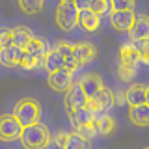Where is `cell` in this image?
<instances>
[{"mask_svg": "<svg viewBox=\"0 0 149 149\" xmlns=\"http://www.w3.org/2000/svg\"><path fill=\"white\" fill-rule=\"evenodd\" d=\"M52 140L50 130L43 123H34L22 129L21 134V143L24 149H45L49 142Z\"/></svg>", "mask_w": 149, "mask_h": 149, "instance_id": "obj_1", "label": "cell"}, {"mask_svg": "<svg viewBox=\"0 0 149 149\" xmlns=\"http://www.w3.org/2000/svg\"><path fill=\"white\" fill-rule=\"evenodd\" d=\"M15 118L21 121L22 127H28V125L39 123L41 119V104L39 101L32 99V97H24L15 104V110H13Z\"/></svg>", "mask_w": 149, "mask_h": 149, "instance_id": "obj_2", "label": "cell"}, {"mask_svg": "<svg viewBox=\"0 0 149 149\" xmlns=\"http://www.w3.org/2000/svg\"><path fill=\"white\" fill-rule=\"evenodd\" d=\"M78 15H80V9L77 8L74 2L60 0L56 6V24L63 32H71L78 26Z\"/></svg>", "mask_w": 149, "mask_h": 149, "instance_id": "obj_3", "label": "cell"}, {"mask_svg": "<svg viewBox=\"0 0 149 149\" xmlns=\"http://www.w3.org/2000/svg\"><path fill=\"white\" fill-rule=\"evenodd\" d=\"M22 125L15 118V114H2L0 116V142H15L21 140Z\"/></svg>", "mask_w": 149, "mask_h": 149, "instance_id": "obj_4", "label": "cell"}, {"mask_svg": "<svg viewBox=\"0 0 149 149\" xmlns=\"http://www.w3.org/2000/svg\"><path fill=\"white\" fill-rule=\"evenodd\" d=\"M114 104H116V102H114V93H112V90H108L106 86H102L95 95L88 99L86 106L90 108V112L93 116H97V114H104V112H108Z\"/></svg>", "mask_w": 149, "mask_h": 149, "instance_id": "obj_5", "label": "cell"}, {"mask_svg": "<svg viewBox=\"0 0 149 149\" xmlns=\"http://www.w3.org/2000/svg\"><path fill=\"white\" fill-rule=\"evenodd\" d=\"M47 84H49L50 90L54 91H67L69 88L73 86V73L69 71V69H58V71H52L49 73V77H47Z\"/></svg>", "mask_w": 149, "mask_h": 149, "instance_id": "obj_6", "label": "cell"}, {"mask_svg": "<svg viewBox=\"0 0 149 149\" xmlns=\"http://www.w3.org/2000/svg\"><path fill=\"white\" fill-rule=\"evenodd\" d=\"M63 104H65L67 114H69V112L78 110V108H84V106L88 104V95L84 93V90L80 88V84H73V86L65 91Z\"/></svg>", "mask_w": 149, "mask_h": 149, "instance_id": "obj_7", "label": "cell"}, {"mask_svg": "<svg viewBox=\"0 0 149 149\" xmlns=\"http://www.w3.org/2000/svg\"><path fill=\"white\" fill-rule=\"evenodd\" d=\"M134 21V11L132 9H125V11H110V24L118 32H129L132 28Z\"/></svg>", "mask_w": 149, "mask_h": 149, "instance_id": "obj_8", "label": "cell"}, {"mask_svg": "<svg viewBox=\"0 0 149 149\" xmlns=\"http://www.w3.org/2000/svg\"><path fill=\"white\" fill-rule=\"evenodd\" d=\"M22 56H24V49L17 45L6 47V49H0V63L4 67H19Z\"/></svg>", "mask_w": 149, "mask_h": 149, "instance_id": "obj_9", "label": "cell"}, {"mask_svg": "<svg viewBox=\"0 0 149 149\" xmlns=\"http://www.w3.org/2000/svg\"><path fill=\"white\" fill-rule=\"evenodd\" d=\"M125 95H127V104L129 106H138L147 102V86L146 84H130V86L125 90Z\"/></svg>", "mask_w": 149, "mask_h": 149, "instance_id": "obj_10", "label": "cell"}, {"mask_svg": "<svg viewBox=\"0 0 149 149\" xmlns=\"http://www.w3.org/2000/svg\"><path fill=\"white\" fill-rule=\"evenodd\" d=\"M74 56L80 62V65L90 63L97 58V49L90 41H78V43H74Z\"/></svg>", "mask_w": 149, "mask_h": 149, "instance_id": "obj_11", "label": "cell"}, {"mask_svg": "<svg viewBox=\"0 0 149 149\" xmlns=\"http://www.w3.org/2000/svg\"><path fill=\"white\" fill-rule=\"evenodd\" d=\"M93 127H95V132L97 134H102V136H110L112 132L116 130V119L108 116L104 112V114H97L93 116Z\"/></svg>", "mask_w": 149, "mask_h": 149, "instance_id": "obj_12", "label": "cell"}, {"mask_svg": "<svg viewBox=\"0 0 149 149\" xmlns=\"http://www.w3.org/2000/svg\"><path fill=\"white\" fill-rule=\"evenodd\" d=\"M129 119L136 127H149V104L143 102L138 106H129Z\"/></svg>", "mask_w": 149, "mask_h": 149, "instance_id": "obj_13", "label": "cell"}, {"mask_svg": "<svg viewBox=\"0 0 149 149\" xmlns=\"http://www.w3.org/2000/svg\"><path fill=\"white\" fill-rule=\"evenodd\" d=\"M78 84H80V88L84 90V93L88 95V99H90V97H93L102 86H104V84H102V80H101V77H99V74H95V73L84 74Z\"/></svg>", "mask_w": 149, "mask_h": 149, "instance_id": "obj_14", "label": "cell"}, {"mask_svg": "<svg viewBox=\"0 0 149 149\" xmlns=\"http://www.w3.org/2000/svg\"><path fill=\"white\" fill-rule=\"evenodd\" d=\"M129 36H130L132 41H136V39H149V15L136 17L132 28L129 30Z\"/></svg>", "mask_w": 149, "mask_h": 149, "instance_id": "obj_15", "label": "cell"}, {"mask_svg": "<svg viewBox=\"0 0 149 149\" xmlns=\"http://www.w3.org/2000/svg\"><path fill=\"white\" fill-rule=\"evenodd\" d=\"M24 52L32 54V56H36V58H39L41 62H43V60H45V56L50 52V45L47 43L45 39H41V37H32V39H30V43L26 45Z\"/></svg>", "mask_w": 149, "mask_h": 149, "instance_id": "obj_16", "label": "cell"}, {"mask_svg": "<svg viewBox=\"0 0 149 149\" xmlns=\"http://www.w3.org/2000/svg\"><path fill=\"white\" fill-rule=\"evenodd\" d=\"M69 119H71V125L74 130H78L80 127H86V125H90L93 121V114L90 112L88 106H84V108H78L74 112H69Z\"/></svg>", "mask_w": 149, "mask_h": 149, "instance_id": "obj_17", "label": "cell"}, {"mask_svg": "<svg viewBox=\"0 0 149 149\" xmlns=\"http://www.w3.org/2000/svg\"><path fill=\"white\" fill-rule=\"evenodd\" d=\"M78 26H82L86 32H95L101 26V19L91 9H82L78 15Z\"/></svg>", "mask_w": 149, "mask_h": 149, "instance_id": "obj_18", "label": "cell"}, {"mask_svg": "<svg viewBox=\"0 0 149 149\" xmlns=\"http://www.w3.org/2000/svg\"><path fill=\"white\" fill-rule=\"evenodd\" d=\"M119 62L121 63H127V65H132V67H136L140 63V54L138 50L134 49V45H123L119 49Z\"/></svg>", "mask_w": 149, "mask_h": 149, "instance_id": "obj_19", "label": "cell"}, {"mask_svg": "<svg viewBox=\"0 0 149 149\" xmlns=\"http://www.w3.org/2000/svg\"><path fill=\"white\" fill-rule=\"evenodd\" d=\"M43 67L47 73H52V71H58V69L63 67V56L58 52L56 49H50V52L45 56L43 60Z\"/></svg>", "mask_w": 149, "mask_h": 149, "instance_id": "obj_20", "label": "cell"}, {"mask_svg": "<svg viewBox=\"0 0 149 149\" xmlns=\"http://www.w3.org/2000/svg\"><path fill=\"white\" fill-rule=\"evenodd\" d=\"M32 37H34V36H32L30 28H26V26H17V28H13V45L21 47V49H26V45L30 43Z\"/></svg>", "mask_w": 149, "mask_h": 149, "instance_id": "obj_21", "label": "cell"}, {"mask_svg": "<svg viewBox=\"0 0 149 149\" xmlns=\"http://www.w3.org/2000/svg\"><path fill=\"white\" fill-rule=\"evenodd\" d=\"M19 8L26 15H37L43 9V0H19Z\"/></svg>", "mask_w": 149, "mask_h": 149, "instance_id": "obj_22", "label": "cell"}, {"mask_svg": "<svg viewBox=\"0 0 149 149\" xmlns=\"http://www.w3.org/2000/svg\"><path fill=\"white\" fill-rule=\"evenodd\" d=\"M116 74H118V78H119L121 82H130V80L134 78V74H136V67L118 62V67H116Z\"/></svg>", "mask_w": 149, "mask_h": 149, "instance_id": "obj_23", "label": "cell"}, {"mask_svg": "<svg viewBox=\"0 0 149 149\" xmlns=\"http://www.w3.org/2000/svg\"><path fill=\"white\" fill-rule=\"evenodd\" d=\"M65 149H90V140L80 136L78 132L69 134V140H67Z\"/></svg>", "mask_w": 149, "mask_h": 149, "instance_id": "obj_24", "label": "cell"}, {"mask_svg": "<svg viewBox=\"0 0 149 149\" xmlns=\"http://www.w3.org/2000/svg\"><path fill=\"white\" fill-rule=\"evenodd\" d=\"M67 140H69V132H65V130H58L45 149H65Z\"/></svg>", "mask_w": 149, "mask_h": 149, "instance_id": "obj_25", "label": "cell"}, {"mask_svg": "<svg viewBox=\"0 0 149 149\" xmlns=\"http://www.w3.org/2000/svg\"><path fill=\"white\" fill-rule=\"evenodd\" d=\"M132 45L140 54V62L149 65V39H136L132 41Z\"/></svg>", "mask_w": 149, "mask_h": 149, "instance_id": "obj_26", "label": "cell"}, {"mask_svg": "<svg viewBox=\"0 0 149 149\" xmlns=\"http://www.w3.org/2000/svg\"><path fill=\"white\" fill-rule=\"evenodd\" d=\"M41 63H43V62H41L39 58H36V56H32V54L24 52V56H22L21 65H19V67H21V69H24V71H34V69H37Z\"/></svg>", "mask_w": 149, "mask_h": 149, "instance_id": "obj_27", "label": "cell"}, {"mask_svg": "<svg viewBox=\"0 0 149 149\" xmlns=\"http://www.w3.org/2000/svg\"><path fill=\"white\" fill-rule=\"evenodd\" d=\"M136 6V0H110V11H125V9H132Z\"/></svg>", "mask_w": 149, "mask_h": 149, "instance_id": "obj_28", "label": "cell"}, {"mask_svg": "<svg viewBox=\"0 0 149 149\" xmlns=\"http://www.w3.org/2000/svg\"><path fill=\"white\" fill-rule=\"evenodd\" d=\"M90 9L97 15H104L110 9V0H90Z\"/></svg>", "mask_w": 149, "mask_h": 149, "instance_id": "obj_29", "label": "cell"}, {"mask_svg": "<svg viewBox=\"0 0 149 149\" xmlns=\"http://www.w3.org/2000/svg\"><path fill=\"white\" fill-rule=\"evenodd\" d=\"M54 49L58 50L60 54L63 56V58H67V56H73L74 54V43H71V41H58V43L54 45Z\"/></svg>", "mask_w": 149, "mask_h": 149, "instance_id": "obj_30", "label": "cell"}, {"mask_svg": "<svg viewBox=\"0 0 149 149\" xmlns=\"http://www.w3.org/2000/svg\"><path fill=\"white\" fill-rule=\"evenodd\" d=\"M13 45V28H0V49Z\"/></svg>", "mask_w": 149, "mask_h": 149, "instance_id": "obj_31", "label": "cell"}, {"mask_svg": "<svg viewBox=\"0 0 149 149\" xmlns=\"http://www.w3.org/2000/svg\"><path fill=\"white\" fill-rule=\"evenodd\" d=\"M114 102H116V104H125V102H127V95H125V91H116L114 93Z\"/></svg>", "mask_w": 149, "mask_h": 149, "instance_id": "obj_32", "label": "cell"}, {"mask_svg": "<svg viewBox=\"0 0 149 149\" xmlns=\"http://www.w3.org/2000/svg\"><path fill=\"white\" fill-rule=\"evenodd\" d=\"M74 4H77V8L80 9H90V0H74Z\"/></svg>", "mask_w": 149, "mask_h": 149, "instance_id": "obj_33", "label": "cell"}, {"mask_svg": "<svg viewBox=\"0 0 149 149\" xmlns=\"http://www.w3.org/2000/svg\"><path fill=\"white\" fill-rule=\"evenodd\" d=\"M147 104H149V86H147Z\"/></svg>", "mask_w": 149, "mask_h": 149, "instance_id": "obj_34", "label": "cell"}, {"mask_svg": "<svg viewBox=\"0 0 149 149\" xmlns=\"http://www.w3.org/2000/svg\"><path fill=\"white\" fill-rule=\"evenodd\" d=\"M63 2H74V0H63Z\"/></svg>", "mask_w": 149, "mask_h": 149, "instance_id": "obj_35", "label": "cell"}, {"mask_svg": "<svg viewBox=\"0 0 149 149\" xmlns=\"http://www.w3.org/2000/svg\"><path fill=\"white\" fill-rule=\"evenodd\" d=\"M143 149H149V147H143Z\"/></svg>", "mask_w": 149, "mask_h": 149, "instance_id": "obj_36", "label": "cell"}]
</instances>
